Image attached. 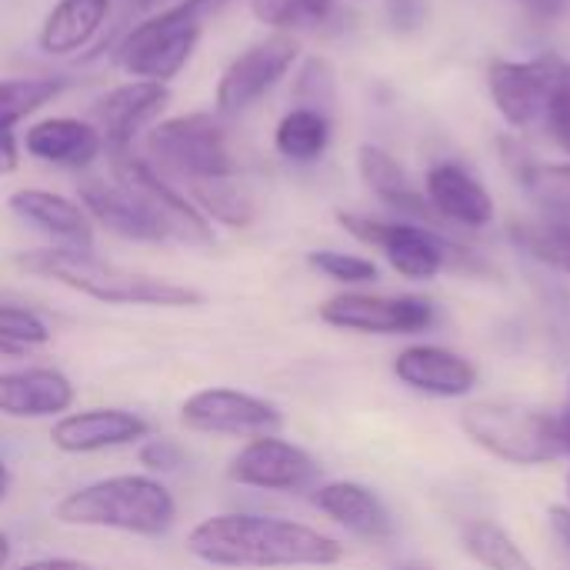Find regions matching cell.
<instances>
[{
    "label": "cell",
    "instance_id": "cell-1",
    "mask_svg": "<svg viewBox=\"0 0 570 570\" xmlns=\"http://www.w3.org/2000/svg\"><path fill=\"white\" fill-rule=\"evenodd\" d=\"M187 551L224 570L334 568L344 561V544L331 534L267 514H217L187 534Z\"/></svg>",
    "mask_w": 570,
    "mask_h": 570
},
{
    "label": "cell",
    "instance_id": "cell-2",
    "mask_svg": "<svg viewBox=\"0 0 570 570\" xmlns=\"http://www.w3.org/2000/svg\"><path fill=\"white\" fill-rule=\"evenodd\" d=\"M13 264L23 274L57 281L100 304H117V307H200L204 304V294L197 287L117 267L97 257L94 250H80V247L50 244L17 254Z\"/></svg>",
    "mask_w": 570,
    "mask_h": 570
},
{
    "label": "cell",
    "instance_id": "cell-3",
    "mask_svg": "<svg viewBox=\"0 0 570 570\" xmlns=\"http://www.w3.org/2000/svg\"><path fill=\"white\" fill-rule=\"evenodd\" d=\"M53 521L63 528L164 538L177 521V501L150 474H114L60 498L53 508Z\"/></svg>",
    "mask_w": 570,
    "mask_h": 570
},
{
    "label": "cell",
    "instance_id": "cell-4",
    "mask_svg": "<svg viewBox=\"0 0 570 570\" xmlns=\"http://www.w3.org/2000/svg\"><path fill=\"white\" fill-rule=\"evenodd\" d=\"M464 434L498 461L514 468H538L564 458L561 421L541 407L514 401H481L461 414Z\"/></svg>",
    "mask_w": 570,
    "mask_h": 570
},
{
    "label": "cell",
    "instance_id": "cell-5",
    "mask_svg": "<svg viewBox=\"0 0 570 570\" xmlns=\"http://www.w3.org/2000/svg\"><path fill=\"white\" fill-rule=\"evenodd\" d=\"M337 220L351 237L377 247L387 257V264L407 281H434L444 267H458L468 274L488 271L471 247H461L458 240L438 234L434 227L411 224V220H381L351 210H341Z\"/></svg>",
    "mask_w": 570,
    "mask_h": 570
},
{
    "label": "cell",
    "instance_id": "cell-6",
    "mask_svg": "<svg viewBox=\"0 0 570 570\" xmlns=\"http://www.w3.org/2000/svg\"><path fill=\"white\" fill-rule=\"evenodd\" d=\"M224 0H180L144 23H137L117 47V60L127 73L140 80H170L190 60L200 33L204 17L217 10Z\"/></svg>",
    "mask_w": 570,
    "mask_h": 570
},
{
    "label": "cell",
    "instance_id": "cell-7",
    "mask_svg": "<svg viewBox=\"0 0 570 570\" xmlns=\"http://www.w3.org/2000/svg\"><path fill=\"white\" fill-rule=\"evenodd\" d=\"M147 150L160 160V167L184 180H217L237 174L224 120L204 110L154 124L147 134Z\"/></svg>",
    "mask_w": 570,
    "mask_h": 570
},
{
    "label": "cell",
    "instance_id": "cell-8",
    "mask_svg": "<svg viewBox=\"0 0 570 570\" xmlns=\"http://www.w3.org/2000/svg\"><path fill=\"white\" fill-rule=\"evenodd\" d=\"M110 167H114V184H120L150 214V220L164 230L167 240L174 237L184 244L214 247V240H217L214 224L150 160L137 157L130 147H124V150H110Z\"/></svg>",
    "mask_w": 570,
    "mask_h": 570
},
{
    "label": "cell",
    "instance_id": "cell-9",
    "mask_svg": "<svg viewBox=\"0 0 570 570\" xmlns=\"http://www.w3.org/2000/svg\"><path fill=\"white\" fill-rule=\"evenodd\" d=\"M568 73L570 63L558 53H541L534 60H494L488 70L491 100L511 127H531L538 117H544Z\"/></svg>",
    "mask_w": 570,
    "mask_h": 570
},
{
    "label": "cell",
    "instance_id": "cell-10",
    "mask_svg": "<svg viewBox=\"0 0 570 570\" xmlns=\"http://www.w3.org/2000/svg\"><path fill=\"white\" fill-rule=\"evenodd\" d=\"M321 321L354 334H421L438 321L428 297L417 294H364L344 291L321 304Z\"/></svg>",
    "mask_w": 570,
    "mask_h": 570
},
{
    "label": "cell",
    "instance_id": "cell-11",
    "mask_svg": "<svg viewBox=\"0 0 570 570\" xmlns=\"http://www.w3.org/2000/svg\"><path fill=\"white\" fill-rule=\"evenodd\" d=\"M180 424L194 434L254 441L277 434L284 428V414L257 394L234 387H207L180 404Z\"/></svg>",
    "mask_w": 570,
    "mask_h": 570
},
{
    "label": "cell",
    "instance_id": "cell-12",
    "mask_svg": "<svg viewBox=\"0 0 570 570\" xmlns=\"http://www.w3.org/2000/svg\"><path fill=\"white\" fill-rule=\"evenodd\" d=\"M297 53H301V43L291 33H271V37L250 43L220 73L217 114L234 117V114H244L247 107H254L294 67Z\"/></svg>",
    "mask_w": 570,
    "mask_h": 570
},
{
    "label": "cell",
    "instance_id": "cell-13",
    "mask_svg": "<svg viewBox=\"0 0 570 570\" xmlns=\"http://www.w3.org/2000/svg\"><path fill=\"white\" fill-rule=\"evenodd\" d=\"M227 478L234 484H240V488L294 494V491L314 488L317 478H321V468L304 448H297V444L277 438V434H267V438L247 441L234 454V461L227 468Z\"/></svg>",
    "mask_w": 570,
    "mask_h": 570
},
{
    "label": "cell",
    "instance_id": "cell-14",
    "mask_svg": "<svg viewBox=\"0 0 570 570\" xmlns=\"http://www.w3.org/2000/svg\"><path fill=\"white\" fill-rule=\"evenodd\" d=\"M150 438V424L124 407H90L70 411L53 421L50 444L63 454H100Z\"/></svg>",
    "mask_w": 570,
    "mask_h": 570
},
{
    "label": "cell",
    "instance_id": "cell-15",
    "mask_svg": "<svg viewBox=\"0 0 570 570\" xmlns=\"http://www.w3.org/2000/svg\"><path fill=\"white\" fill-rule=\"evenodd\" d=\"M167 100H170V90L160 80H130L104 94L94 104V127L100 130L104 147L107 150L130 147L134 137L160 117Z\"/></svg>",
    "mask_w": 570,
    "mask_h": 570
},
{
    "label": "cell",
    "instance_id": "cell-16",
    "mask_svg": "<svg viewBox=\"0 0 570 570\" xmlns=\"http://www.w3.org/2000/svg\"><path fill=\"white\" fill-rule=\"evenodd\" d=\"M77 401L73 381L57 367L0 371V414L17 421H43L70 414Z\"/></svg>",
    "mask_w": 570,
    "mask_h": 570
},
{
    "label": "cell",
    "instance_id": "cell-17",
    "mask_svg": "<svg viewBox=\"0 0 570 570\" xmlns=\"http://www.w3.org/2000/svg\"><path fill=\"white\" fill-rule=\"evenodd\" d=\"M394 374L411 391H421L431 397H451V401L468 397L478 387V367L464 354L451 347H438V344L404 347L394 361Z\"/></svg>",
    "mask_w": 570,
    "mask_h": 570
},
{
    "label": "cell",
    "instance_id": "cell-18",
    "mask_svg": "<svg viewBox=\"0 0 570 570\" xmlns=\"http://www.w3.org/2000/svg\"><path fill=\"white\" fill-rule=\"evenodd\" d=\"M7 207H10V214L17 220L40 230L57 247L94 250V220L87 217V210L77 200H70L63 194H53V190L23 187V190L10 194Z\"/></svg>",
    "mask_w": 570,
    "mask_h": 570
},
{
    "label": "cell",
    "instance_id": "cell-19",
    "mask_svg": "<svg viewBox=\"0 0 570 570\" xmlns=\"http://www.w3.org/2000/svg\"><path fill=\"white\" fill-rule=\"evenodd\" d=\"M357 170H361L364 184L371 187V194H374L384 207H391L394 214H401L404 220L424 224V227H434V230H438V224H444V220L434 214V207L428 204V194H421V190L414 187L411 174H407L387 150H381V147H374V144H364V147L357 150Z\"/></svg>",
    "mask_w": 570,
    "mask_h": 570
},
{
    "label": "cell",
    "instance_id": "cell-20",
    "mask_svg": "<svg viewBox=\"0 0 570 570\" xmlns=\"http://www.w3.org/2000/svg\"><path fill=\"white\" fill-rule=\"evenodd\" d=\"M424 194L441 220L461 227H488L494 220V200L488 187L461 164H434L428 170Z\"/></svg>",
    "mask_w": 570,
    "mask_h": 570
},
{
    "label": "cell",
    "instance_id": "cell-21",
    "mask_svg": "<svg viewBox=\"0 0 570 570\" xmlns=\"http://www.w3.org/2000/svg\"><path fill=\"white\" fill-rule=\"evenodd\" d=\"M314 508L361 541L377 544L394 534V521H391V511L384 508V501L357 481L321 484L314 491Z\"/></svg>",
    "mask_w": 570,
    "mask_h": 570
},
{
    "label": "cell",
    "instance_id": "cell-22",
    "mask_svg": "<svg viewBox=\"0 0 570 570\" xmlns=\"http://www.w3.org/2000/svg\"><path fill=\"white\" fill-rule=\"evenodd\" d=\"M23 147L30 157L53 164V167H90L104 154V137L94 124L77 117H47L27 127Z\"/></svg>",
    "mask_w": 570,
    "mask_h": 570
},
{
    "label": "cell",
    "instance_id": "cell-23",
    "mask_svg": "<svg viewBox=\"0 0 570 570\" xmlns=\"http://www.w3.org/2000/svg\"><path fill=\"white\" fill-rule=\"evenodd\" d=\"M80 207L87 217L110 234L137 244H160L167 240L164 230L150 220V214L120 187V184H104V180H83L80 184Z\"/></svg>",
    "mask_w": 570,
    "mask_h": 570
},
{
    "label": "cell",
    "instance_id": "cell-24",
    "mask_svg": "<svg viewBox=\"0 0 570 570\" xmlns=\"http://www.w3.org/2000/svg\"><path fill=\"white\" fill-rule=\"evenodd\" d=\"M107 13H110V0H60L40 27V37H37L40 50L73 53L87 47L104 27Z\"/></svg>",
    "mask_w": 570,
    "mask_h": 570
},
{
    "label": "cell",
    "instance_id": "cell-25",
    "mask_svg": "<svg viewBox=\"0 0 570 570\" xmlns=\"http://www.w3.org/2000/svg\"><path fill=\"white\" fill-rule=\"evenodd\" d=\"M511 240L544 271H558L570 277V220H561V217L514 220Z\"/></svg>",
    "mask_w": 570,
    "mask_h": 570
},
{
    "label": "cell",
    "instance_id": "cell-26",
    "mask_svg": "<svg viewBox=\"0 0 570 570\" xmlns=\"http://www.w3.org/2000/svg\"><path fill=\"white\" fill-rule=\"evenodd\" d=\"M331 144V120L321 110L294 107L274 130V147L281 157L294 164H314Z\"/></svg>",
    "mask_w": 570,
    "mask_h": 570
},
{
    "label": "cell",
    "instance_id": "cell-27",
    "mask_svg": "<svg viewBox=\"0 0 570 570\" xmlns=\"http://www.w3.org/2000/svg\"><path fill=\"white\" fill-rule=\"evenodd\" d=\"M461 541L471 561L484 570H538L534 561L521 551V544L498 521H488V518L468 521L461 531Z\"/></svg>",
    "mask_w": 570,
    "mask_h": 570
},
{
    "label": "cell",
    "instance_id": "cell-28",
    "mask_svg": "<svg viewBox=\"0 0 570 570\" xmlns=\"http://www.w3.org/2000/svg\"><path fill=\"white\" fill-rule=\"evenodd\" d=\"M190 200L207 220H217L224 227H250L257 217L254 197L234 184V177H217V180H187Z\"/></svg>",
    "mask_w": 570,
    "mask_h": 570
},
{
    "label": "cell",
    "instance_id": "cell-29",
    "mask_svg": "<svg viewBox=\"0 0 570 570\" xmlns=\"http://www.w3.org/2000/svg\"><path fill=\"white\" fill-rule=\"evenodd\" d=\"M514 167L521 187L541 210H548V217L570 220V164H538L524 157Z\"/></svg>",
    "mask_w": 570,
    "mask_h": 570
},
{
    "label": "cell",
    "instance_id": "cell-30",
    "mask_svg": "<svg viewBox=\"0 0 570 570\" xmlns=\"http://www.w3.org/2000/svg\"><path fill=\"white\" fill-rule=\"evenodd\" d=\"M67 90L60 77H13L0 80V127H13Z\"/></svg>",
    "mask_w": 570,
    "mask_h": 570
},
{
    "label": "cell",
    "instance_id": "cell-31",
    "mask_svg": "<svg viewBox=\"0 0 570 570\" xmlns=\"http://www.w3.org/2000/svg\"><path fill=\"white\" fill-rule=\"evenodd\" d=\"M250 10L261 23H271L277 33L317 27L334 13V0H250Z\"/></svg>",
    "mask_w": 570,
    "mask_h": 570
},
{
    "label": "cell",
    "instance_id": "cell-32",
    "mask_svg": "<svg viewBox=\"0 0 570 570\" xmlns=\"http://www.w3.org/2000/svg\"><path fill=\"white\" fill-rule=\"evenodd\" d=\"M538 301L544 311V324H548V337L554 344V351L568 361L570 357V291L554 281V277H538Z\"/></svg>",
    "mask_w": 570,
    "mask_h": 570
},
{
    "label": "cell",
    "instance_id": "cell-33",
    "mask_svg": "<svg viewBox=\"0 0 570 570\" xmlns=\"http://www.w3.org/2000/svg\"><path fill=\"white\" fill-rule=\"evenodd\" d=\"M0 341L13 344V347H23V351L40 347V344L50 341V327L37 311L23 307L17 301H7L0 294Z\"/></svg>",
    "mask_w": 570,
    "mask_h": 570
},
{
    "label": "cell",
    "instance_id": "cell-34",
    "mask_svg": "<svg viewBox=\"0 0 570 570\" xmlns=\"http://www.w3.org/2000/svg\"><path fill=\"white\" fill-rule=\"evenodd\" d=\"M307 264L337 281V284H347V287H361V284H374L377 281V264L367 261V257H357V254H344V250H314L307 254Z\"/></svg>",
    "mask_w": 570,
    "mask_h": 570
},
{
    "label": "cell",
    "instance_id": "cell-35",
    "mask_svg": "<svg viewBox=\"0 0 570 570\" xmlns=\"http://www.w3.org/2000/svg\"><path fill=\"white\" fill-rule=\"evenodd\" d=\"M294 97L301 100V107L327 114V107L334 104V67L324 57H311L301 67V77L294 83Z\"/></svg>",
    "mask_w": 570,
    "mask_h": 570
},
{
    "label": "cell",
    "instance_id": "cell-36",
    "mask_svg": "<svg viewBox=\"0 0 570 570\" xmlns=\"http://www.w3.org/2000/svg\"><path fill=\"white\" fill-rule=\"evenodd\" d=\"M137 458H140V464L150 471V478H154V474H174V471H180V464H184L180 444H174V441H167V438H150V441H144Z\"/></svg>",
    "mask_w": 570,
    "mask_h": 570
},
{
    "label": "cell",
    "instance_id": "cell-37",
    "mask_svg": "<svg viewBox=\"0 0 570 570\" xmlns=\"http://www.w3.org/2000/svg\"><path fill=\"white\" fill-rule=\"evenodd\" d=\"M544 120H548V130L558 140V147L570 154V73L568 80L554 90V97L544 110Z\"/></svg>",
    "mask_w": 570,
    "mask_h": 570
},
{
    "label": "cell",
    "instance_id": "cell-38",
    "mask_svg": "<svg viewBox=\"0 0 570 570\" xmlns=\"http://www.w3.org/2000/svg\"><path fill=\"white\" fill-rule=\"evenodd\" d=\"M20 167V144L10 127H0V177L13 174Z\"/></svg>",
    "mask_w": 570,
    "mask_h": 570
},
{
    "label": "cell",
    "instance_id": "cell-39",
    "mask_svg": "<svg viewBox=\"0 0 570 570\" xmlns=\"http://www.w3.org/2000/svg\"><path fill=\"white\" fill-rule=\"evenodd\" d=\"M387 13H391V20L397 27H417V20H421V0H391Z\"/></svg>",
    "mask_w": 570,
    "mask_h": 570
},
{
    "label": "cell",
    "instance_id": "cell-40",
    "mask_svg": "<svg viewBox=\"0 0 570 570\" xmlns=\"http://www.w3.org/2000/svg\"><path fill=\"white\" fill-rule=\"evenodd\" d=\"M13 570H97L94 564L80 561V558H40V561H27Z\"/></svg>",
    "mask_w": 570,
    "mask_h": 570
},
{
    "label": "cell",
    "instance_id": "cell-41",
    "mask_svg": "<svg viewBox=\"0 0 570 570\" xmlns=\"http://www.w3.org/2000/svg\"><path fill=\"white\" fill-rule=\"evenodd\" d=\"M551 531L570 558V508H551Z\"/></svg>",
    "mask_w": 570,
    "mask_h": 570
},
{
    "label": "cell",
    "instance_id": "cell-42",
    "mask_svg": "<svg viewBox=\"0 0 570 570\" xmlns=\"http://www.w3.org/2000/svg\"><path fill=\"white\" fill-rule=\"evenodd\" d=\"M518 3H524L538 17H558L568 7V0H518Z\"/></svg>",
    "mask_w": 570,
    "mask_h": 570
},
{
    "label": "cell",
    "instance_id": "cell-43",
    "mask_svg": "<svg viewBox=\"0 0 570 570\" xmlns=\"http://www.w3.org/2000/svg\"><path fill=\"white\" fill-rule=\"evenodd\" d=\"M558 421H561V441H564V454L570 458V387H568V404H564V411H558Z\"/></svg>",
    "mask_w": 570,
    "mask_h": 570
},
{
    "label": "cell",
    "instance_id": "cell-44",
    "mask_svg": "<svg viewBox=\"0 0 570 570\" xmlns=\"http://www.w3.org/2000/svg\"><path fill=\"white\" fill-rule=\"evenodd\" d=\"M7 494H10V471H7V464L0 461V504L7 501Z\"/></svg>",
    "mask_w": 570,
    "mask_h": 570
},
{
    "label": "cell",
    "instance_id": "cell-45",
    "mask_svg": "<svg viewBox=\"0 0 570 570\" xmlns=\"http://www.w3.org/2000/svg\"><path fill=\"white\" fill-rule=\"evenodd\" d=\"M7 564H10V538L0 531V570H7Z\"/></svg>",
    "mask_w": 570,
    "mask_h": 570
},
{
    "label": "cell",
    "instance_id": "cell-46",
    "mask_svg": "<svg viewBox=\"0 0 570 570\" xmlns=\"http://www.w3.org/2000/svg\"><path fill=\"white\" fill-rule=\"evenodd\" d=\"M20 354H23V347H13V344L0 341V357H20Z\"/></svg>",
    "mask_w": 570,
    "mask_h": 570
},
{
    "label": "cell",
    "instance_id": "cell-47",
    "mask_svg": "<svg viewBox=\"0 0 570 570\" xmlns=\"http://www.w3.org/2000/svg\"><path fill=\"white\" fill-rule=\"evenodd\" d=\"M160 0H134V7H140V10H150V7H157Z\"/></svg>",
    "mask_w": 570,
    "mask_h": 570
},
{
    "label": "cell",
    "instance_id": "cell-48",
    "mask_svg": "<svg viewBox=\"0 0 570 570\" xmlns=\"http://www.w3.org/2000/svg\"><path fill=\"white\" fill-rule=\"evenodd\" d=\"M568 498H570V471H568ZM568 508H570V504H568Z\"/></svg>",
    "mask_w": 570,
    "mask_h": 570
},
{
    "label": "cell",
    "instance_id": "cell-49",
    "mask_svg": "<svg viewBox=\"0 0 570 570\" xmlns=\"http://www.w3.org/2000/svg\"><path fill=\"white\" fill-rule=\"evenodd\" d=\"M404 570H424V568H404Z\"/></svg>",
    "mask_w": 570,
    "mask_h": 570
}]
</instances>
